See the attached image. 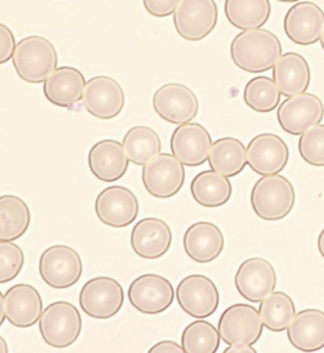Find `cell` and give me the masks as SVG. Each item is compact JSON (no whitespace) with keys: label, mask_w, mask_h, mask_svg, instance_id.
I'll return each instance as SVG.
<instances>
[{"label":"cell","mask_w":324,"mask_h":353,"mask_svg":"<svg viewBox=\"0 0 324 353\" xmlns=\"http://www.w3.org/2000/svg\"><path fill=\"white\" fill-rule=\"evenodd\" d=\"M318 250H319L321 256L324 258V229L318 236Z\"/></svg>","instance_id":"cell-42"},{"label":"cell","mask_w":324,"mask_h":353,"mask_svg":"<svg viewBox=\"0 0 324 353\" xmlns=\"http://www.w3.org/2000/svg\"><path fill=\"white\" fill-rule=\"evenodd\" d=\"M319 41H321V45H322V48H323L324 51V23L323 27H322V32H321V39H319Z\"/></svg>","instance_id":"cell-44"},{"label":"cell","mask_w":324,"mask_h":353,"mask_svg":"<svg viewBox=\"0 0 324 353\" xmlns=\"http://www.w3.org/2000/svg\"><path fill=\"white\" fill-rule=\"evenodd\" d=\"M176 299L182 310L197 319L213 315L221 301L217 285L203 274H190L182 279L176 289Z\"/></svg>","instance_id":"cell-11"},{"label":"cell","mask_w":324,"mask_h":353,"mask_svg":"<svg viewBox=\"0 0 324 353\" xmlns=\"http://www.w3.org/2000/svg\"><path fill=\"white\" fill-rule=\"evenodd\" d=\"M190 192L197 203L203 208H219L226 205L232 197V183L227 176L215 170L200 172L190 185Z\"/></svg>","instance_id":"cell-27"},{"label":"cell","mask_w":324,"mask_h":353,"mask_svg":"<svg viewBox=\"0 0 324 353\" xmlns=\"http://www.w3.org/2000/svg\"><path fill=\"white\" fill-rule=\"evenodd\" d=\"M152 105L162 120L174 125L191 122L199 112L198 97L180 83H167L160 87L153 94Z\"/></svg>","instance_id":"cell-10"},{"label":"cell","mask_w":324,"mask_h":353,"mask_svg":"<svg viewBox=\"0 0 324 353\" xmlns=\"http://www.w3.org/2000/svg\"><path fill=\"white\" fill-rule=\"evenodd\" d=\"M208 161L210 168L222 176H236L247 165V149L238 139L222 137L212 144Z\"/></svg>","instance_id":"cell-28"},{"label":"cell","mask_w":324,"mask_h":353,"mask_svg":"<svg viewBox=\"0 0 324 353\" xmlns=\"http://www.w3.org/2000/svg\"><path fill=\"white\" fill-rule=\"evenodd\" d=\"M324 119V105L319 97L301 93L288 97L277 108V122L285 132L301 135L307 130L321 123Z\"/></svg>","instance_id":"cell-12"},{"label":"cell","mask_w":324,"mask_h":353,"mask_svg":"<svg viewBox=\"0 0 324 353\" xmlns=\"http://www.w3.org/2000/svg\"><path fill=\"white\" fill-rule=\"evenodd\" d=\"M324 12L312 1H298L288 10L284 31L288 39L301 46H309L321 39Z\"/></svg>","instance_id":"cell-19"},{"label":"cell","mask_w":324,"mask_h":353,"mask_svg":"<svg viewBox=\"0 0 324 353\" xmlns=\"http://www.w3.org/2000/svg\"><path fill=\"white\" fill-rule=\"evenodd\" d=\"M217 23L218 7L214 0H180L175 9V30L185 41L204 40Z\"/></svg>","instance_id":"cell-6"},{"label":"cell","mask_w":324,"mask_h":353,"mask_svg":"<svg viewBox=\"0 0 324 353\" xmlns=\"http://www.w3.org/2000/svg\"><path fill=\"white\" fill-rule=\"evenodd\" d=\"M277 271L268 259L248 258L238 267L235 285L238 294L253 304L261 303L277 288Z\"/></svg>","instance_id":"cell-16"},{"label":"cell","mask_w":324,"mask_h":353,"mask_svg":"<svg viewBox=\"0 0 324 353\" xmlns=\"http://www.w3.org/2000/svg\"><path fill=\"white\" fill-rule=\"evenodd\" d=\"M39 323L42 339L54 348H67L74 345L83 330L79 310L67 301H56L46 306Z\"/></svg>","instance_id":"cell-4"},{"label":"cell","mask_w":324,"mask_h":353,"mask_svg":"<svg viewBox=\"0 0 324 353\" xmlns=\"http://www.w3.org/2000/svg\"><path fill=\"white\" fill-rule=\"evenodd\" d=\"M224 13L233 27L241 31L261 28L271 16L270 0H226Z\"/></svg>","instance_id":"cell-30"},{"label":"cell","mask_w":324,"mask_h":353,"mask_svg":"<svg viewBox=\"0 0 324 353\" xmlns=\"http://www.w3.org/2000/svg\"><path fill=\"white\" fill-rule=\"evenodd\" d=\"M251 205L255 214L262 220L280 221L293 211L294 185L288 178L280 174L262 176L253 185Z\"/></svg>","instance_id":"cell-3"},{"label":"cell","mask_w":324,"mask_h":353,"mask_svg":"<svg viewBox=\"0 0 324 353\" xmlns=\"http://www.w3.org/2000/svg\"><path fill=\"white\" fill-rule=\"evenodd\" d=\"M212 144V137L203 125L188 122L175 129L170 148L184 165L199 167L208 161Z\"/></svg>","instance_id":"cell-18"},{"label":"cell","mask_w":324,"mask_h":353,"mask_svg":"<svg viewBox=\"0 0 324 353\" xmlns=\"http://www.w3.org/2000/svg\"><path fill=\"white\" fill-rule=\"evenodd\" d=\"M6 319L7 318H6V312H4V296H3V294L0 291V327L3 325V323H4Z\"/></svg>","instance_id":"cell-41"},{"label":"cell","mask_w":324,"mask_h":353,"mask_svg":"<svg viewBox=\"0 0 324 353\" xmlns=\"http://www.w3.org/2000/svg\"><path fill=\"white\" fill-rule=\"evenodd\" d=\"M31 224V211L21 197L0 196V241H14L27 233Z\"/></svg>","instance_id":"cell-29"},{"label":"cell","mask_w":324,"mask_h":353,"mask_svg":"<svg viewBox=\"0 0 324 353\" xmlns=\"http://www.w3.org/2000/svg\"><path fill=\"white\" fill-rule=\"evenodd\" d=\"M221 339L227 345H255L262 336L263 324L259 310L248 304H235L227 307L218 321Z\"/></svg>","instance_id":"cell-13"},{"label":"cell","mask_w":324,"mask_h":353,"mask_svg":"<svg viewBox=\"0 0 324 353\" xmlns=\"http://www.w3.org/2000/svg\"><path fill=\"white\" fill-rule=\"evenodd\" d=\"M142 182L156 199L174 197L185 183L184 164L173 154H158L143 165Z\"/></svg>","instance_id":"cell-8"},{"label":"cell","mask_w":324,"mask_h":353,"mask_svg":"<svg viewBox=\"0 0 324 353\" xmlns=\"http://www.w3.org/2000/svg\"><path fill=\"white\" fill-rule=\"evenodd\" d=\"M175 295L171 282L155 273H146L137 277L128 289L131 305L144 315H158L166 312L173 305Z\"/></svg>","instance_id":"cell-9"},{"label":"cell","mask_w":324,"mask_h":353,"mask_svg":"<svg viewBox=\"0 0 324 353\" xmlns=\"http://www.w3.org/2000/svg\"><path fill=\"white\" fill-rule=\"evenodd\" d=\"M16 37L8 26L0 23V65L8 63L13 59L16 51Z\"/></svg>","instance_id":"cell-37"},{"label":"cell","mask_w":324,"mask_h":353,"mask_svg":"<svg viewBox=\"0 0 324 353\" xmlns=\"http://www.w3.org/2000/svg\"><path fill=\"white\" fill-rule=\"evenodd\" d=\"M224 353H256V350L253 348L252 345L247 343H235L230 345L224 350Z\"/></svg>","instance_id":"cell-40"},{"label":"cell","mask_w":324,"mask_h":353,"mask_svg":"<svg viewBox=\"0 0 324 353\" xmlns=\"http://www.w3.org/2000/svg\"><path fill=\"white\" fill-rule=\"evenodd\" d=\"M260 304L259 313L263 327L275 333L288 330L294 315L296 314L293 299L283 291L271 292Z\"/></svg>","instance_id":"cell-32"},{"label":"cell","mask_w":324,"mask_h":353,"mask_svg":"<svg viewBox=\"0 0 324 353\" xmlns=\"http://www.w3.org/2000/svg\"><path fill=\"white\" fill-rule=\"evenodd\" d=\"M8 352V345L6 342V339L0 336V353Z\"/></svg>","instance_id":"cell-43"},{"label":"cell","mask_w":324,"mask_h":353,"mask_svg":"<svg viewBox=\"0 0 324 353\" xmlns=\"http://www.w3.org/2000/svg\"><path fill=\"white\" fill-rule=\"evenodd\" d=\"M57 63L55 46L42 36H28L17 43L13 66L22 81L31 84L45 83L57 69Z\"/></svg>","instance_id":"cell-2"},{"label":"cell","mask_w":324,"mask_h":353,"mask_svg":"<svg viewBox=\"0 0 324 353\" xmlns=\"http://www.w3.org/2000/svg\"><path fill=\"white\" fill-rule=\"evenodd\" d=\"M283 55L277 34L263 28L238 33L230 42V57L241 70L253 74L269 72Z\"/></svg>","instance_id":"cell-1"},{"label":"cell","mask_w":324,"mask_h":353,"mask_svg":"<svg viewBox=\"0 0 324 353\" xmlns=\"http://www.w3.org/2000/svg\"><path fill=\"white\" fill-rule=\"evenodd\" d=\"M289 161V148L275 134L263 132L253 137L247 146V164L260 176L279 174Z\"/></svg>","instance_id":"cell-17"},{"label":"cell","mask_w":324,"mask_h":353,"mask_svg":"<svg viewBox=\"0 0 324 353\" xmlns=\"http://www.w3.org/2000/svg\"><path fill=\"white\" fill-rule=\"evenodd\" d=\"M24 253L13 241H0V285L13 281L23 270Z\"/></svg>","instance_id":"cell-36"},{"label":"cell","mask_w":324,"mask_h":353,"mask_svg":"<svg viewBox=\"0 0 324 353\" xmlns=\"http://www.w3.org/2000/svg\"><path fill=\"white\" fill-rule=\"evenodd\" d=\"M83 105L95 119L113 120L123 111L126 94L118 81L111 77L99 75L87 81Z\"/></svg>","instance_id":"cell-14"},{"label":"cell","mask_w":324,"mask_h":353,"mask_svg":"<svg viewBox=\"0 0 324 353\" xmlns=\"http://www.w3.org/2000/svg\"><path fill=\"white\" fill-rule=\"evenodd\" d=\"M277 1H283V3H298L301 0H277Z\"/></svg>","instance_id":"cell-45"},{"label":"cell","mask_w":324,"mask_h":353,"mask_svg":"<svg viewBox=\"0 0 324 353\" xmlns=\"http://www.w3.org/2000/svg\"><path fill=\"white\" fill-rule=\"evenodd\" d=\"M123 148L131 163L144 165L151 158L161 153V139L155 130L147 126H135L123 137Z\"/></svg>","instance_id":"cell-31"},{"label":"cell","mask_w":324,"mask_h":353,"mask_svg":"<svg viewBox=\"0 0 324 353\" xmlns=\"http://www.w3.org/2000/svg\"><path fill=\"white\" fill-rule=\"evenodd\" d=\"M180 0H143V6L151 16L156 18H165V17L174 14L175 9Z\"/></svg>","instance_id":"cell-38"},{"label":"cell","mask_w":324,"mask_h":353,"mask_svg":"<svg viewBox=\"0 0 324 353\" xmlns=\"http://www.w3.org/2000/svg\"><path fill=\"white\" fill-rule=\"evenodd\" d=\"M87 164L96 179L111 183L126 174L129 159L123 145L116 140L107 139L93 145L87 155Z\"/></svg>","instance_id":"cell-22"},{"label":"cell","mask_w":324,"mask_h":353,"mask_svg":"<svg viewBox=\"0 0 324 353\" xmlns=\"http://www.w3.org/2000/svg\"><path fill=\"white\" fill-rule=\"evenodd\" d=\"M272 81L284 97H293L307 92L312 72L305 57L296 52H286L272 68Z\"/></svg>","instance_id":"cell-25"},{"label":"cell","mask_w":324,"mask_h":353,"mask_svg":"<svg viewBox=\"0 0 324 353\" xmlns=\"http://www.w3.org/2000/svg\"><path fill=\"white\" fill-rule=\"evenodd\" d=\"M39 271L42 280L50 288L69 289L81 279L83 261L75 249L56 244L41 254Z\"/></svg>","instance_id":"cell-5"},{"label":"cell","mask_w":324,"mask_h":353,"mask_svg":"<svg viewBox=\"0 0 324 353\" xmlns=\"http://www.w3.org/2000/svg\"><path fill=\"white\" fill-rule=\"evenodd\" d=\"M182 244L190 259L206 265L221 256L224 249V236L221 229L213 223L199 221L188 228Z\"/></svg>","instance_id":"cell-23"},{"label":"cell","mask_w":324,"mask_h":353,"mask_svg":"<svg viewBox=\"0 0 324 353\" xmlns=\"http://www.w3.org/2000/svg\"><path fill=\"white\" fill-rule=\"evenodd\" d=\"M85 84V77L79 69L61 66L43 83V93L50 103L63 108H72L83 101Z\"/></svg>","instance_id":"cell-24"},{"label":"cell","mask_w":324,"mask_h":353,"mask_svg":"<svg viewBox=\"0 0 324 353\" xmlns=\"http://www.w3.org/2000/svg\"><path fill=\"white\" fill-rule=\"evenodd\" d=\"M286 330L294 348L301 352H316L324 348V312L301 310L294 315Z\"/></svg>","instance_id":"cell-26"},{"label":"cell","mask_w":324,"mask_h":353,"mask_svg":"<svg viewBox=\"0 0 324 353\" xmlns=\"http://www.w3.org/2000/svg\"><path fill=\"white\" fill-rule=\"evenodd\" d=\"M81 310L94 319H109L119 313L125 304V291L122 285L111 277H95L80 291Z\"/></svg>","instance_id":"cell-7"},{"label":"cell","mask_w":324,"mask_h":353,"mask_svg":"<svg viewBox=\"0 0 324 353\" xmlns=\"http://www.w3.org/2000/svg\"><path fill=\"white\" fill-rule=\"evenodd\" d=\"M219 345V330L209 321H193L182 332V345L185 353H215Z\"/></svg>","instance_id":"cell-34"},{"label":"cell","mask_w":324,"mask_h":353,"mask_svg":"<svg viewBox=\"0 0 324 353\" xmlns=\"http://www.w3.org/2000/svg\"><path fill=\"white\" fill-rule=\"evenodd\" d=\"M301 159L313 167H324V125L316 126L303 132L299 139Z\"/></svg>","instance_id":"cell-35"},{"label":"cell","mask_w":324,"mask_h":353,"mask_svg":"<svg viewBox=\"0 0 324 353\" xmlns=\"http://www.w3.org/2000/svg\"><path fill=\"white\" fill-rule=\"evenodd\" d=\"M173 243L170 226L158 217H146L135 225L131 245L138 257L158 259L165 256Z\"/></svg>","instance_id":"cell-21"},{"label":"cell","mask_w":324,"mask_h":353,"mask_svg":"<svg viewBox=\"0 0 324 353\" xmlns=\"http://www.w3.org/2000/svg\"><path fill=\"white\" fill-rule=\"evenodd\" d=\"M182 353L184 352L182 345H177L174 341H162L153 345L150 353Z\"/></svg>","instance_id":"cell-39"},{"label":"cell","mask_w":324,"mask_h":353,"mask_svg":"<svg viewBox=\"0 0 324 353\" xmlns=\"http://www.w3.org/2000/svg\"><path fill=\"white\" fill-rule=\"evenodd\" d=\"M244 101L255 112L269 113L280 105L281 93L272 79L256 77L246 84Z\"/></svg>","instance_id":"cell-33"},{"label":"cell","mask_w":324,"mask_h":353,"mask_svg":"<svg viewBox=\"0 0 324 353\" xmlns=\"http://www.w3.org/2000/svg\"><path fill=\"white\" fill-rule=\"evenodd\" d=\"M7 321L17 328H30L40 321L43 301L40 292L28 283L12 286L4 296Z\"/></svg>","instance_id":"cell-20"},{"label":"cell","mask_w":324,"mask_h":353,"mask_svg":"<svg viewBox=\"0 0 324 353\" xmlns=\"http://www.w3.org/2000/svg\"><path fill=\"white\" fill-rule=\"evenodd\" d=\"M140 203L135 193L123 185L107 187L95 200V214L100 223L111 228H126L135 223Z\"/></svg>","instance_id":"cell-15"}]
</instances>
